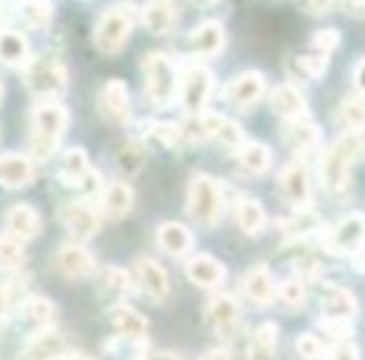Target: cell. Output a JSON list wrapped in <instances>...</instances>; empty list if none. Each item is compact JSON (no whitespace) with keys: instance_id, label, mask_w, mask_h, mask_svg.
Instances as JSON below:
<instances>
[{"instance_id":"obj_1","label":"cell","mask_w":365,"mask_h":360,"mask_svg":"<svg viewBox=\"0 0 365 360\" xmlns=\"http://www.w3.org/2000/svg\"><path fill=\"white\" fill-rule=\"evenodd\" d=\"M31 120V155L36 160H48L66 133L71 113L58 101H38L33 106Z\"/></svg>"},{"instance_id":"obj_2","label":"cell","mask_w":365,"mask_h":360,"mask_svg":"<svg viewBox=\"0 0 365 360\" xmlns=\"http://www.w3.org/2000/svg\"><path fill=\"white\" fill-rule=\"evenodd\" d=\"M138 21V11L133 3H115L110 6L98 21L96 31H93V43L101 53L106 56H115L123 51V46L130 38L133 28Z\"/></svg>"},{"instance_id":"obj_3","label":"cell","mask_w":365,"mask_h":360,"mask_svg":"<svg viewBox=\"0 0 365 360\" xmlns=\"http://www.w3.org/2000/svg\"><path fill=\"white\" fill-rule=\"evenodd\" d=\"M360 150H363V138H360V133L353 130H348L333 143V148L323 158L325 188L333 190V193H340L350 183V170H353Z\"/></svg>"},{"instance_id":"obj_4","label":"cell","mask_w":365,"mask_h":360,"mask_svg":"<svg viewBox=\"0 0 365 360\" xmlns=\"http://www.w3.org/2000/svg\"><path fill=\"white\" fill-rule=\"evenodd\" d=\"M223 210V190L213 175H195L188 188V215L203 228H213Z\"/></svg>"},{"instance_id":"obj_5","label":"cell","mask_w":365,"mask_h":360,"mask_svg":"<svg viewBox=\"0 0 365 360\" xmlns=\"http://www.w3.org/2000/svg\"><path fill=\"white\" fill-rule=\"evenodd\" d=\"M143 78H145V98L155 108L173 101L178 91V73L165 53H148L143 58Z\"/></svg>"},{"instance_id":"obj_6","label":"cell","mask_w":365,"mask_h":360,"mask_svg":"<svg viewBox=\"0 0 365 360\" xmlns=\"http://www.w3.org/2000/svg\"><path fill=\"white\" fill-rule=\"evenodd\" d=\"M26 86L41 101H58L68 91V71L58 58H36L26 66Z\"/></svg>"},{"instance_id":"obj_7","label":"cell","mask_w":365,"mask_h":360,"mask_svg":"<svg viewBox=\"0 0 365 360\" xmlns=\"http://www.w3.org/2000/svg\"><path fill=\"white\" fill-rule=\"evenodd\" d=\"M215 76L205 66H190L178 81V93H180V106L188 113H200L213 93Z\"/></svg>"},{"instance_id":"obj_8","label":"cell","mask_w":365,"mask_h":360,"mask_svg":"<svg viewBox=\"0 0 365 360\" xmlns=\"http://www.w3.org/2000/svg\"><path fill=\"white\" fill-rule=\"evenodd\" d=\"M280 198L295 210H305L310 205V175L303 163H290L278 178Z\"/></svg>"},{"instance_id":"obj_9","label":"cell","mask_w":365,"mask_h":360,"mask_svg":"<svg viewBox=\"0 0 365 360\" xmlns=\"http://www.w3.org/2000/svg\"><path fill=\"white\" fill-rule=\"evenodd\" d=\"M365 245V218L360 213H350L325 235V248L330 253H353Z\"/></svg>"},{"instance_id":"obj_10","label":"cell","mask_w":365,"mask_h":360,"mask_svg":"<svg viewBox=\"0 0 365 360\" xmlns=\"http://www.w3.org/2000/svg\"><path fill=\"white\" fill-rule=\"evenodd\" d=\"M98 110L108 123H125L130 115V91L123 81L113 78L98 96Z\"/></svg>"},{"instance_id":"obj_11","label":"cell","mask_w":365,"mask_h":360,"mask_svg":"<svg viewBox=\"0 0 365 360\" xmlns=\"http://www.w3.org/2000/svg\"><path fill=\"white\" fill-rule=\"evenodd\" d=\"M263 93H265L263 76H260L258 71H245L228 83V88H225V101H228L230 106L245 110V108H253L255 103L263 98Z\"/></svg>"},{"instance_id":"obj_12","label":"cell","mask_w":365,"mask_h":360,"mask_svg":"<svg viewBox=\"0 0 365 360\" xmlns=\"http://www.w3.org/2000/svg\"><path fill=\"white\" fill-rule=\"evenodd\" d=\"M225 43V31L218 21H203L200 26H195L185 38V48L188 53L198 58H213L223 51Z\"/></svg>"},{"instance_id":"obj_13","label":"cell","mask_w":365,"mask_h":360,"mask_svg":"<svg viewBox=\"0 0 365 360\" xmlns=\"http://www.w3.org/2000/svg\"><path fill=\"white\" fill-rule=\"evenodd\" d=\"M68 353V340L61 330L46 328L21 350L18 360H61Z\"/></svg>"},{"instance_id":"obj_14","label":"cell","mask_w":365,"mask_h":360,"mask_svg":"<svg viewBox=\"0 0 365 360\" xmlns=\"http://www.w3.org/2000/svg\"><path fill=\"white\" fill-rule=\"evenodd\" d=\"M285 145L295 153H310L320 143V128L308 118H285L280 128Z\"/></svg>"},{"instance_id":"obj_15","label":"cell","mask_w":365,"mask_h":360,"mask_svg":"<svg viewBox=\"0 0 365 360\" xmlns=\"http://www.w3.org/2000/svg\"><path fill=\"white\" fill-rule=\"evenodd\" d=\"M56 268L66 278H86V275H93V270H96V258H93V253L88 248L71 243L63 245L56 253Z\"/></svg>"},{"instance_id":"obj_16","label":"cell","mask_w":365,"mask_h":360,"mask_svg":"<svg viewBox=\"0 0 365 360\" xmlns=\"http://www.w3.org/2000/svg\"><path fill=\"white\" fill-rule=\"evenodd\" d=\"M33 175H36V168L28 155H18V153L0 155V185L3 188H26L33 183Z\"/></svg>"},{"instance_id":"obj_17","label":"cell","mask_w":365,"mask_h":360,"mask_svg":"<svg viewBox=\"0 0 365 360\" xmlns=\"http://www.w3.org/2000/svg\"><path fill=\"white\" fill-rule=\"evenodd\" d=\"M135 273H138V283H140L143 293L148 298H153L155 303H163L170 293V280H168V273L163 270L160 263L150 258H140L135 265Z\"/></svg>"},{"instance_id":"obj_18","label":"cell","mask_w":365,"mask_h":360,"mask_svg":"<svg viewBox=\"0 0 365 360\" xmlns=\"http://www.w3.org/2000/svg\"><path fill=\"white\" fill-rule=\"evenodd\" d=\"M208 323L223 338H230L240 323V310L230 295H215L208 305Z\"/></svg>"},{"instance_id":"obj_19","label":"cell","mask_w":365,"mask_h":360,"mask_svg":"<svg viewBox=\"0 0 365 360\" xmlns=\"http://www.w3.org/2000/svg\"><path fill=\"white\" fill-rule=\"evenodd\" d=\"M61 215L68 233L76 240H88L98 233V215L88 203H68Z\"/></svg>"},{"instance_id":"obj_20","label":"cell","mask_w":365,"mask_h":360,"mask_svg":"<svg viewBox=\"0 0 365 360\" xmlns=\"http://www.w3.org/2000/svg\"><path fill=\"white\" fill-rule=\"evenodd\" d=\"M6 230H8V235H13V238L26 243V240L36 238L38 230H41V215H38V210L31 208V205L18 203L6 213Z\"/></svg>"},{"instance_id":"obj_21","label":"cell","mask_w":365,"mask_h":360,"mask_svg":"<svg viewBox=\"0 0 365 360\" xmlns=\"http://www.w3.org/2000/svg\"><path fill=\"white\" fill-rule=\"evenodd\" d=\"M178 23V8L173 0H150L143 8V26L153 36H165L175 28Z\"/></svg>"},{"instance_id":"obj_22","label":"cell","mask_w":365,"mask_h":360,"mask_svg":"<svg viewBox=\"0 0 365 360\" xmlns=\"http://www.w3.org/2000/svg\"><path fill=\"white\" fill-rule=\"evenodd\" d=\"M185 273H188V278L198 288H208V290L218 288L225 278L223 263H218L213 255H195V258H190L188 265H185Z\"/></svg>"},{"instance_id":"obj_23","label":"cell","mask_w":365,"mask_h":360,"mask_svg":"<svg viewBox=\"0 0 365 360\" xmlns=\"http://www.w3.org/2000/svg\"><path fill=\"white\" fill-rule=\"evenodd\" d=\"M110 320L115 325L118 335H123L125 340H130V343H143L145 340L148 323L135 308H130V305H115L110 310Z\"/></svg>"},{"instance_id":"obj_24","label":"cell","mask_w":365,"mask_h":360,"mask_svg":"<svg viewBox=\"0 0 365 360\" xmlns=\"http://www.w3.org/2000/svg\"><path fill=\"white\" fill-rule=\"evenodd\" d=\"M270 108L275 113H280L283 118H303L308 115V103H305V96L298 91L295 86H283L273 88L270 91Z\"/></svg>"},{"instance_id":"obj_25","label":"cell","mask_w":365,"mask_h":360,"mask_svg":"<svg viewBox=\"0 0 365 360\" xmlns=\"http://www.w3.org/2000/svg\"><path fill=\"white\" fill-rule=\"evenodd\" d=\"M243 293L250 303L268 305L273 300V273L268 265H255L243 278Z\"/></svg>"},{"instance_id":"obj_26","label":"cell","mask_w":365,"mask_h":360,"mask_svg":"<svg viewBox=\"0 0 365 360\" xmlns=\"http://www.w3.org/2000/svg\"><path fill=\"white\" fill-rule=\"evenodd\" d=\"M133 188L128 183H123V180H115V183H110L106 190H103L101 195V205H103V213L108 215V218L113 220H120L125 218L128 213H130L133 208Z\"/></svg>"},{"instance_id":"obj_27","label":"cell","mask_w":365,"mask_h":360,"mask_svg":"<svg viewBox=\"0 0 365 360\" xmlns=\"http://www.w3.org/2000/svg\"><path fill=\"white\" fill-rule=\"evenodd\" d=\"M158 243H160V248L168 255L182 258V255H188V250L193 248V233L182 223H163L158 228Z\"/></svg>"},{"instance_id":"obj_28","label":"cell","mask_w":365,"mask_h":360,"mask_svg":"<svg viewBox=\"0 0 365 360\" xmlns=\"http://www.w3.org/2000/svg\"><path fill=\"white\" fill-rule=\"evenodd\" d=\"M91 165H88V153L83 148H71L63 153L61 160V178L71 185H86V180L91 178Z\"/></svg>"},{"instance_id":"obj_29","label":"cell","mask_w":365,"mask_h":360,"mask_svg":"<svg viewBox=\"0 0 365 360\" xmlns=\"http://www.w3.org/2000/svg\"><path fill=\"white\" fill-rule=\"evenodd\" d=\"M31 48L23 33L18 31H0V61L6 66H28Z\"/></svg>"},{"instance_id":"obj_30","label":"cell","mask_w":365,"mask_h":360,"mask_svg":"<svg viewBox=\"0 0 365 360\" xmlns=\"http://www.w3.org/2000/svg\"><path fill=\"white\" fill-rule=\"evenodd\" d=\"M323 310H325V315H330V318H348L350 320L355 313H358V300H355V295L350 293L348 288L333 285V288H328L323 295Z\"/></svg>"},{"instance_id":"obj_31","label":"cell","mask_w":365,"mask_h":360,"mask_svg":"<svg viewBox=\"0 0 365 360\" xmlns=\"http://www.w3.org/2000/svg\"><path fill=\"white\" fill-rule=\"evenodd\" d=\"M275 345H278V325L263 323L250 338L248 360H275Z\"/></svg>"},{"instance_id":"obj_32","label":"cell","mask_w":365,"mask_h":360,"mask_svg":"<svg viewBox=\"0 0 365 360\" xmlns=\"http://www.w3.org/2000/svg\"><path fill=\"white\" fill-rule=\"evenodd\" d=\"M238 160L248 173H253V175H263V173H268L270 165H273V153H270V148L263 145V143H255V140L248 143L245 140V145L238 150Z\"/></svg>"},{"instance_id":"obj_33","label":"cell","mask_w":365,"mask_h":360,"mask_svg":"<svg viewBox=\"0 0 365 360\" xmlns=\"http://www.w3.org/2000/svg\"><path fill=\"white\" fill-rule=\"evenodd\" d=\"M235 220H238L240 230L248 235H258L260 230L265 228V210L263 205L258 203L255 198H243L235 208Z\"/></svg>"},{"instance_id":"obj_34","label":"cell","mask_w":365,"mask_h":360,"mask_svg":"<svg viewBox=\"0 0 365 360\" xmlns=\"http://www.w3.org/2000/svg\"><path fill=\"white\" fill-rule=\"evenodd\" d=\"M53 303L48 298H41V295H33V298L23 300L21 305V315L26 323L38 325V328H46L48 323L53 320Z\"/></svg>"},{"instance_id":"obj_35","label":"cell","mask_w":365,"mask_h":360,"mask_svg":"<svg viewBox=\"0 0 365 360\" xmlns=\"http://www.w3.org/2000/svg\"><path fill=\"white\" fill-rule=\"evenodd\" d=\"M338 120L353 133H358V128H365V96L345 98L338 108Z\"/></svg>"},{"instance_id":"obj_36","label":"cell","mask_w":365,"mask_h":360,"mask_svg":"<svg viewBox=\"0 0 365 360\" xmlns=\"http://www.w3.org/2000/svg\"><path fill=\"white\" fill-rule=\"evenodd\" d=\"M225 118L215 115V113H195V118L190 120L188 128H182V133L193 140H208V138H215L218 128L223 125Z\"/></svg>"},{"instance_id":"obj_37","label":"cell","mask_w":365,"mask_h":360,"mask_svg":"<svg viewBox=\"0 0 365 360\" xmlns=\"http://www.w3.org/2000/svg\"><path fill=\"white\" fill-rule=\"evenodd\" d=\"M53 13H56V8H53L51 0H23V3H21L23 21H26L28 26H33V28L48 26V23L53 21Z\"/></svg>"},{"instance_id":"obj_38","label":"cell","mask_w":365,"mask_h":360,"mask_svg":"<svg viewBox=\"0 0 365 360\" xmlns=\"http://www.w3.org/2000/svg\"><path fill=\"white\" fill-rule=\"evenodd\" d=\"M293 71L300 78H320L328 71V56L323 53H300L293 58Z\"/></svg>"},{"instance_id":"obj_39","label":"cell","mask_w":365,"mask_h":360,"mask_svg":"<svg viewBox=\"0 0 365 360\" xmlns=\"http://www.w3.org/2000/svg\"><path fill=\"white\" fill-rule=\"evenodd\" d=\"M115 165L123 175H135L143 168V150L138 143H120L115 148Z\"/></svg>"},{"instance_id":"obj_40","label":"cell","mask_w":365,"mask_h":360,"mask_svg":"<svg viewBox=\"0 0 365 360\" xmlns=\"http://www.w3.org/2000/svg\"><path fill=\"white\" fill-rule=\"evenodd\" d=\"M26 258L23 250V240L13 238V235H0V268L3 270H18Z\"/></svg>"},{"instance_id":"obj_41","label":"cell","mask_w":365,"mask_h":360,"mask_svg":"<svg viewBox=\"0 0 365 360\" xmlns=\"http://www.w3.org/2000/svg\"><path fill=\"white\" fill-rule=\"evenodd\" d=\"M320 218L313 213V210H298V213L293 215L290 220H285L283 223V230L290 235V238H305L308 233H313L315 228H318Z\"/></svg>"},{"instance_id":"obj_42","label":"cell","mask_w":365,"mask_h":360,"mask_svg":"<svg viewBox=\"0 0 365 360\" xmlns=\"http://www.w3.org/2000/svg\"><path fill=\"white\" fill-rule=\"evenodd\" d=\"M148 135L163 148H175L185 140V133H182V128L175 125V123H153V125L148 128Z\"/></svg>"},{"instance_id":"obj_43","label":"cell","mask_w":365,"mask_h":360,"mask_svg":"<svg viewBox=\"0 0 365 360\" xmlns=\"http://www.w3.org/2000/svg\"><path fill=\"white\" fill-rule=\"evenodd\" d=\"M98 285H101L103 293L110 295V298H120V295L128 290V285H130V280H128L125 270H120V268H106L101 273V280H98Z\"/></svg>"},{"instance_id":"obj_44","label":"cell","mask_w":365,"mask_h":360,"mask_svg":"<svg viewBox=\"0 0 365 360\" xmlns=\"http://www.w3.org/2000/svg\"><path fill=\"white\" fill-rule=\"evenodd\" d=\"M278 295H280V300H283L285 308H290V310L300 308V305H303V300H305V285L300 283L298 278H288V280H283V283H280Z\"/></svg>"},{"instance_id":"obj_45","label":"cell","mask_w":365,"mask_h":360,"mask_svg":"<svg viewBox=\"0 0 365 360\" xmlns=\"http://www.w3.org/2000/svg\"><path fill=\"white\" fill-rule=\"evenodd\" d=\"M215 140H218L223 148H228V150H235V153H238L240 148L245 145L243 130H240V125H235L233 120H223V125H220L218 133H215Z\"/></svg>"},{"instance_id":"obj_46","label":"cell","mask_w":365,"mask_h":360,"mask_svg":"<svg viewBox=\"0 0 365 360\" xmlns=\"http://www.w3.org/2000/svg\"><path fill=\"white\" fill-rule=\"evenodd\" d=\"M295 350L303 360H318L323 358V343H320L315 335H308L303 333L298 340H295Z\"/></svg>"},{"instance_id":"obj_47","label":"cell","mask_w":365,"mask_h":360,"mask_svg":"<svg viewBox=\"0 0 365 360\" xmlns=\"http://www.w3.org/2000/svg\"><path fill=\"white\" fill-rule=\"evenodd\" d=\"M338 46H340V33L335 28H323V31H318L313 36V48L318 53H323V56L333 53Z\"/></svg>"},{"instance_id":"obj_48","label":"cell","mask_w":365,"mask_h":360,"mask_svg":"<svg viewBox=\"0 0 365 360\" xmlns=\"http://www.w3.org/2000/svg\"><path fill=\"white\" fill-rule=\"evenodd\" d=\"M320 325H323L325 333H328L330 338H335V340H348V335L353 333L348 318H330V315H325Z\"/></svg>"},{"instance_id":"obj_49","label":"cell","mask_w":365,"mask_h":360,"mask_svg":"<svg viewBox=\"0 0 365 360\" xmlns=\"http://www.w3.org/2000/svg\"><path fill=\"white\" fill-rule=\"evenodd\" d=\"M328 360H360V353H358V348H355V343L343 340V343H338L333 350H330Z\"/></svg>"},{"instance_id":"obj_50","label":"cell","mask_w":365,"mask_h":360,"mask_svg":"<svg viewBox=\"0 0 365 360\" xmlns=\"http://www.w3.org/2000/svg\"><path fill=\"white\" fill-rule=\"evenodd\" d=\"M300 6H303V11L313 13V16H318V13H325L330 8V0H300Z\"/></svg>"},{"instance_id":"obj_51","label":"cell","mask_w":365,"mask_h":360,"mask_svg":"<svg viewBox=\"0 0 365 360\" xmlns=\"http://www.w3.org/2000/svg\"><path fill=\"white\" fill-rule=\"evenodd\" d=\"M340 8L350 16H363L365 13V0H338Z\"/></svg>"},{"instance_id":"obj_52","label":"cell","mask_w":365,"mask_h":360,"mask_svg":"<svg viewBox=\"0 0 365 360\" xmlns=\"http://www.w3.org/2000/svg\"><path fill=\"white\" fill-rule=\"evenodd\" d=\"M8 313H11V290L0 285V323L8 318Z\"/></svg>"},{"instance_id":"obj_53","label":"cell","mask_w":365,"mask_h":360,"mask_svg":"<svg viewBox=\"0 0 365 360\" xmlns=\"http://www.w3.org/2000/svg\"><path fill=\"white\" fill-rule=\"evenodd\" d=\"M353 81H355V88H358V91L365 96V58L358 63V66H355V71H353Z\"/></svg>"},{"instance_id":"obj_54","label":"cell","mask_w":365,"mask_h":360,"mask_svg":"<svg viewBox=\"0 0 365 360\" xmlns=\"http://www.w3.org/2000/svg\"><path fill=\"white\" fill-rule=\"evenodd\" d=\"M200 360H233V355L223 348H213V350H208V353H203Z\"/></svg>"},{"instance_id":"obj_55","label":"cell","mask_w":365,"mask_h":360,"mask_svg":"<svg viewBox=\"0 0 365 360\" xmlns=\"http://www.w3.org/2000/svg\"><path fill=\"white\" fill-rule=\"evenodd\" d=\"M143 360H180L175 353H165V350H158V353H150V355H145Z\"/></svg>"},{"instance_id":"obj_56","label":"cell","mask_w":365,"mask_h":360,"mask_svg":"<svg viewBox=\"0 0 365 360\" xmlns=\"http://www.w3.org/2000/svg\"><path fill=\"white\" fill-rule=\"evenodd\" d=\"M355 268H358V270H365V250L358 255V263H355Z\"/></svg>"},{"instance_id":"obj_57","label":"cell","mask_w":365,"mask_h":360,"mask_svg":"<svg viewBox=\"0 0 365 360\" xmlns=\"http://www.w3.org/2000/svg\"><path fill=\"white\" fill-rule=\"evenodd\" d=\"M195 6H208V3H215V0H193Z\"/></svg>"},{"instance_id":"obj_58","label":"cell","mask_w":365,"mask_h":360,"mask_svg":"<svg viewBox=\"0 0 365 360\" xmlns=\"http://www.w3.org/2000/svg\"><path fill=\"white\" fill-rule=\"evenodd\" d=\"M68 360H93V358H86V355H76V358H68Z\"/></svg>"},{"instance_id":"obj_59","label":"cell","mask_w":365,"mask_h":360,"mask_svg":"<svg viewBox=\"0 0 365 360\" xmlns=\"http://www.w3.org/2000/svg\"><path fill=\"white\" fill-rule=\"evenodd\" d=\"M3 93H6V91H3V83H0V101H3Z\"/></svg>"},{"instance_id":"obj_60","label":"cell","mask_w":365,"mask_h":360,"mask_svg":"<svg viewBox=\"0 0 365 360\" xmlns=\"http://www.w3.org/2000/svg\"><path fill=\"white\" fill-rule=\"evenodd\" d=\"M0 23H3V11H0Z\"/></svg>"}]
</instances>
